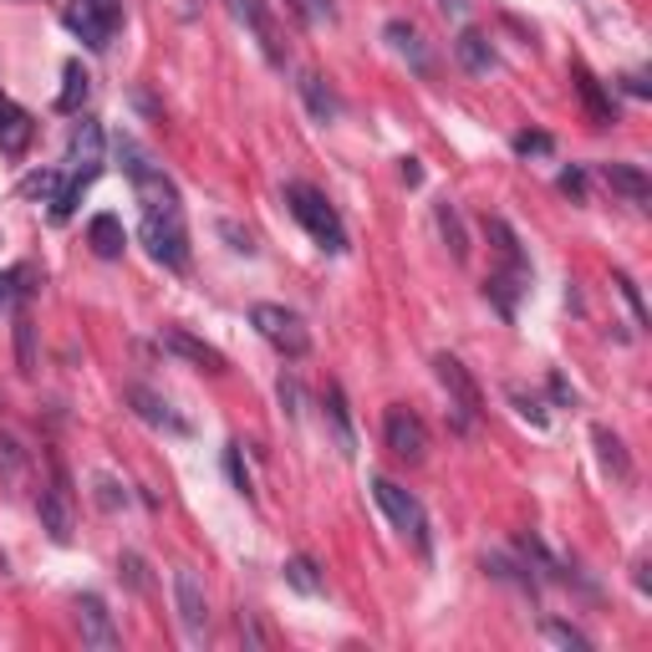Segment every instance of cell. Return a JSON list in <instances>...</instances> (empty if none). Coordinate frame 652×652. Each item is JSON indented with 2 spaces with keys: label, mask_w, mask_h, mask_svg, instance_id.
Wrapping results in <instances>:
<instances>
[{
  "label": "cell",
  "mask_w": 652,
  "mask_h": 652,
  "mask_svg": "<svg viewBox=\"0 0 652 652\" xmlns=\"http://www.w3.org/2000/svg\"><path fill=\"white\" fill-rule=\"evenodd\" d=\"M286 205H290V215L302 219V230L312 235V240L322 245L326 255H342V250H347V230H342L337 209L326 205L322 189H312V184H286Z\"/></svg>",
  "instance_id": "1"
},
{
  "label": "cell",
  "mask_w": 652,
  "mask_h": 652,
  "mask_svg": "<svg viewBox=\"0 0 652 652\" xmlns=\"http://www.w3.org/2000/svg\"><path fill=\"white\" fill-rule=\"evenodd\" d=\"M373 495H377V505H383V515L393 520V531L408 535L418 551H428V515H423L418 500H413L398 480H387V474H377L373 480Z\"/></svg>",
  "instance_id": "2"
},
{
  "label": "cell",
  "mask_w": 652,
  "mask_h": 652,
  "mask_svg": "<svg viewBox=\"0 0 652 652\" xmlns=\"http://www.w3.org/2000/svg\"><path fill=\"white\" fill-rule=\"evenodd\" d=\"M118 21H122L118 0H72V6L61 11V26H67V31H77V37H82L92 51L108 47L112 31H118Z\"/></svg>",
  "instance_id": "3"
},
{
  "label": "cell",
  "mask_w": 652,
  "mask_h": 652,
  "mask_svg": "<svg viewBox=\"0 0 652 652\" xmlns=\"http://www.w3.org/2000/svg\"><path fill=\"white\" fill-rule=\"evenodd\" d=\"M144 245L158 266L184 270L189 266V235H184V215H144Z\"/></svg>",
  "instance_id": "4"
},
{
  "label": "cell",
  "mask_w": 652,
  "mask_h": 652,
  "mask_svg": "<svg viewBox=\"0 0 652 652\" xmlns=\"http://www.w3.org/2000/svg\"><path fill=\"white\" fill-rule=\"evenodd\" d=\"M250 326H255V332H260V337H266L276 352H286V357H306V347H312V337H306L302 316L286 312V306H255V312H250Z\"/></svg>",
  "instance_id": "5"
},
{
  "label": "cell",
  "mask_w": 652,
  "mask_h": 652,
  "mask_svg": "<svg viewBox=\"0 0 652 652\" xmlns=\"http://www.w3.org/2000/svg\"><path fill=\"white\" fill-rule=\"evenodd\" d=\"M434 373H438V383H444L448 403L460 408V423L470 428V423L484 413V398H480V387H474L470 367H464L460 357H448V352H438V357H434Z\"/></svg>",
  "instance_id": "6"
},
{
  "label": "cell",
  "mask_w": 652,
  "mask_h": 652,
  "mask_svg": "<svg viewBox=\"0 0 652 652\" xmlns=\"http://www.w3.org/2000/svg\"><path fill=\"white\" fill-rule=\"evenodd\" d=\"M41 531H47L57 545H67V541H72V531H77L72 484H67V474H61V470H51V484L41 490Z\"/></svg>",
  "instance_id": "7"
},
{
  "label": "cell",
  "mask_w": 652,
  "mask_h": 652,
  "mask_svg": "<svg viewBox=\"0 0 652 652\" xmlns=\"http://www.w3.org/2000/svg\"><path fill=\"white\" fill-rule=\"evenodd\" d=\"M383 434H387V448H393V460H408V464H423V454H428V428H423V418L413 408H387L383 418Z\"/></svg>",
  "instance_id": "8"
},
{
  "label": "cell",
  "mask_w": 652,
  "mask_h": 652,
  "mask_svg": "<svg viewBox=\"0 0 652 652\" xmlns=\"http://www.w3.org/2000/svg\"><path fill=\"white\" fill-rule=\"evenodd\" d=\"M174 596H179L184 632L199 642L205 638V628H209V606H205V586H199V576H194V571H174Z\"/></svg>",
  "instance_id": "9"
},
{
  "label": "cell",
  "mask_w": 652,
  "mask_h": 652,
  "mask_svg": "<svg viewBox=\"0 0 652 652\" xmlns=\"http://www.w3.org/2000/svg\"><path fill=\"white\" fill-rule=\"evenodd\" d=\"M77 628H82L87 648H102V652L118 648V628H112L108 606L97 602V596H77Z\"/></svg>",
  "instance_id": "10"
},
{
  "label": "cell",
  "mask_w": 652,
  "mask_h": 652,
  "mask_svg": "<svg viewBox=\"0 0 652 652\" xmlns=\"http://www.w3.org/2000/svg\"><path fill=\"white\" fill-rule=\"evenodd\" d=\"M164 347L174 352V357H184V363H194V367H205V373H225V352H215L209 342H199V337H189L184 326H164Z\"/></svg>",
  "instance_id": "11"
},
{
  "label": "cell",
  "mask_w": 652,
  "mask_h": 652,
  "mask_svg": "<svg viewBox=\"0 0 652 652\" xmlns=\"http://www.w3.org/2000/svg\"><path fill=\"white\" fill-rule=\"evenodd\" d=\"M67 164H77V174H97L102 169V128L92 118H82L67 138Z\"/></svg>",
  "instance_id": "12"
},
{
  "label": "cell",
  "mask_w": 652,
  "mask_h": 652,
  "mask_svg": "<svg viewBox=\"0 0 652 652\" xmlns=\"http://www.w3.org/2000/svg\"><path fill=\"white\" fill-rule=\"evenodd\" d=\"M128 403H134V413H138V418H144V423H154V428H164V434H179V438L189 434V423H184L179 413L169 408V403L158 398V393H148V387H128Z\"/></svg>",
  "instance_id": "13"
},
{
  "label": "cell",
  "mask_w": 652,
  "mask_h": 652,
  "mask_svg": "<svg viewBox=\"0 0 652 652\" xmlns=\"http://www.w3.org/2000/svg\"><path fill=\"white\" fill-rule=\"evenodd\" d=\"M383 37L393 41V51H398L403 61H408L413 72H423V77L434 72V57H428V47H423V37H418V31H413L408 21H387V31H383Z\"/></svg>",
  "instance_id": "14"
},
{
  "label": "cell",
  "mask_w": 652,
  "mask_h": 652,
  "mask_svg": "<svg viewBox=\"0 0 652 652\" xmlns=\"http://www.w3.org/2000/svg\"><path fill=\"white\" fill-rule=\"evenodd\" d=\"M37 286H41L37 266H16V270H6V276H0V312H11V306L31 302V296H37Z\"/></svg>",
  "instance_id": "15"
},
{
  "label": "cell",
  "mask_w": 652,
  "mask_h": 652,
  "mask_svg": "<svg viewBox=\"0 0 652 652\" xmlns=\"http://www.w3.org/2000/svg\"><path fill=\"white\" fill-rule=\"evenodd\" d=\"M87 240H92V250L102 255V260H118L122 245H128V235H122V219L118 215H97L92 225H87Z\"/></svg>",
  "instance_id": "16"
},
{
  "label": "cell",
  "mask_w": 652,
  "mask_h": 652,
  "mask_svg": "<svg viewBox=\"0 0 652 652\" xmlns=\"http://www.w3.org/2000/svg\"><path fill=\"white\" fill-rule=\"evenodd\" d=\"M26 144H31V118H26L16 102L0 97V148H6V154H21Z\"/></svg>",
  "instance_id": "17"
},
{
  "label": "cell",
  "mask_w": 652,
  "mask_h": 652,
  "mask_svg": "<svg viewBox=\"0 0 652 652\" xmlns=\"http://www.w3.org/2000/svg\"><path fill=\"white\" fill-rule=\"evenodd\" d=\"M302 97H306V108H312L316 122H332V118L342 112V108H337V97H332V87H326L316 72H302Z\"/></svg>",
  "instance_id": "18"
},
{
  "label": "cell",
  "mask_w": 652,
  "mask_h": 652,
  "mask_svg": "<svg viewBox=\"0 0 652 652\" xmlns=\"http://www.w3.org/2000/svg\"><path fill=\"white\" fill-rule=\"evenodd\" d=\"M230 11L240 16L245 26H250L255 37L266 41V51H270V57H280V47H276V31H270V16H266V6H260V0H230Z\"/></svg>",
  "instance_id": "19"
},
{
  "label": "cell",
  "mask_w": 652,
  "mask_h": 652,
  "mask_svg": "<svg viewBox=\"0 0 652 652\" xmlns=\"http://www.w3.org/2000/svg\"><path fill=\"white\" fill-rule=\"evenodd\" d=\"M602 179L612 184V189H622L628 199H638V205H642V199L652 194L648 174H642V169H628V164H602Z\"/></svg>",
  "instance_id": "20"
},
{
  "label": "cell",
  "mask_w": 652,
  "mask_h": 652,
  "mask_svg": "<svg viewBox=\"0 0 652 652\" xmlns=\"http://www.w3.org/2000/svg\"><path fill=\"white\" fill-rule=\"evenodd\" d=\"M61 82H67V87H61L57 108H61V112H77V108L87 102V82H92V77L82 72V61H67V72H61Z\"/></svg>",
  "instance_id": "21"
},
{
  "label": "cell",
  "mask_w": 652,
  "mask_h": 652,
  "mask_svg": "<svg viewBox=\"0 0 652 652\" xmlns=\"http://www.w3.org/2000/svg\"><path fill=\"white\" fill-rule=\"evenodd\" d=\"M576 87H581V97H586V108H592V122H596V128H606V122H616L612 102H606V97H602V87H596V77L586 72V67H576Z\"/></svg>",
  "instance_id": "22"
},
{
  "label": "cell",
  "mask_w": 652,
  "mask_h": 652,
  "mask_svg": "<svg viewBox=\"0 0 652 652\" xmlns=\"http://www.w3.org/2000/svg\"><path fill=\"white\" fill-rule=\"evenodd\" d=\"M520 280H525V270H515V266H510V276H490V286H484V296H490V302H495L505 316H515V296H520V290H525V286H520Z\"/></svg>",
  "instance_id": "23"
},
{
  "label": "cell",
  "mask_w": 652,
  "mask_h": 652,
  "mask_svg": "<svg viewBox=\"0 0 652 652\" xmlns=\"http://www.w3.org/2000/svg\"><path fill=\"white\" fill-rule=\"evenodd\" d=\"M460 61L470 67V72H490V67H495V51H490V41H484L480 31H464L460 37Z\"/></svg>",
  "instance_id": "24"
},
{
  "label": "cell",
  "mask_w": 652,
  "mask_h": 652,
  "mask_svg": "<svg viewBox=\"0 0 652 652\" xmlns=\"http://www.w3.org/2000/svg\"><path fill=\"white\" fill-rule=\"evenodd\" d=\"M61 174L57 169H37V174H26V184H21V194H31V199H41V205H57L61 199Z\"/></svg>",
  "instance_id": "25"
},
{
  "label": "cell",
  "mask_w": 652,
  "mask_h": 652,
  "mask_svg": "<svg viewBox=\"0 0 652 652\" xmlns=\"http://www.w3.org/2000/svg\"><path fill=\"white\" fill-rule=\"evenodd\" d=\"M286 581H290V586H296L302 596H322V592H326L322 576H316V566H312L306 556H290V561H286Z\"/></svg>",
  "instance_id": "26"
},
{
  "label": "cell",
  "mask_w": 652,
  "mask_h": 652,
  "mask_svg": "<svg viewBox=\"0 0 652 652\" xmlns=\"http://www.w3.org/2000/svg\"><path fill=\"white\" fill-rule=\"evenodd\" d=\"M596 448H602V464H606V470H612L616 474V480H628V474H632V464H628V454H622V438H616V434H606V428H596Z\"/></svg>",
  "instance_id": "27"
},
{
  "label": "cell",
  "mask_w": 652,
  "mask_h": 652,
  "mask_svg": "<svg viewBox=\"0 0 652 652\" xmlns=\"http://www.w3.org/2000/svg\"><path fill=\"white\" fill-rule=\"evenodd\" d=\"M326 418H332V428H337V448H342V454H352V444H357V438H352V428H347V408H342L337 387L326 393Z\"/></svg>",
  "instance_id": "28"
},
{
  "label": "cell",
  "mask_w": 652,
  "mask_h": 652,
  "mask_svg": "<svg viewBox=\"0 0 652 652\" xmlns=\"http://www.w3.org/2000/svg\"><path fill=\"white\" fill-rule=\"evenodd\" d=\"M0 474H6V484H21V474H26V454L11 434H0Z\"/></svg>",
  "instance_id": "29"
},
{
  "label": "cell",
  "mask_w": 652,
  "mask_h": 652,
  "mask_svg": "<svg viewBox=\"0 0 652 652\" xmlns=\"http://www.w3.org/2000/svg\"><path fill=\"white\" fill-rule=\"evenodd\" d=\"M438 230H444V240L454 245V260H464V255H470V245H464V230H460V215H454L448 205H438Z\"/></svg>",
  "instance_id": "30"
},
{
  "label": "cell",
  "mask_w": 652,
  "mask_h": 652,
  "mask_svg": "<svg viewBox=\"0 0 652 652\" xmlns=\"http://www.w3.org/2000/svg\"><path fill=\"white\" fill-rule=\"evenodd\" d=\"M541 632H545V638H551V642H561V648H576V652H586V648H592V642L581 638L576 628H566V622H545Z\"/></svg>",
  "instance_id": "31"
},
{
  "label": "cell",
  "mask_w": 652,
  "mask_h": 652,
  "mask_svg": "<svg viewBox=\"0 0 652 652\" xmlns=\"http://www.w3.org/2000/svg\"><path fill=\"white\" fill-rule=\"evenodd\" d=\"M616 290L628 296V306H632V316H638V326H648V306H642V296H638V286H632V276H622V270H616Z\"/></svg>",
  "instance_id": "32"
},
{
  "label": "cell",
  "mask_w": 652,
  "mask_h": 652,
  "mask_svg": "<svg viewBox=\"0 0 652 652\" xmlns=\"http://www.w3.org/2000/svg\"><path fill=\"white\" fill-rule=\"evenodd\" d=\"M118 571L128 576V586H134V592H148V576H144V561H138V556H122Z\"/></svg>",
  "instance_id": "33"
},
{
  "label": "cell",
  "mask_w": 652,
  "mask_h": 652,
  "mask_svg": "<svg viewBox=\"0 0 652 652\" xmlns=\"http://www.w3.org/2000/svg\"><path fill=\"white\" fill-rule=\"evenodd\" d=\"M510 398H515L520 418H531L535 428H545V413H541V403H535V398H525V393H520V387H515V393H510Z\"/></svg>",
  "instance_id": "34"
},
{
  "label": "cell",
  "mask_w": 652,
  "mask_h": 652,
  "mask_svg": "<svg viewBox=\"0 0 652 652\" xmlns=\"http://www.w3.org/2000/svg\"><path fill=\"white\" fill-rule=\"evenodd\" d=\"M515 154H525V158H531V154H551V138H545V134H520L515 138Z\"/></svg>",
  "instance_id": "35"
},
{
  "label": "cell",
  "mask_w": 652,
  "mask_h": 652,
  "mask_svg": "<svg viewBox=\"0 0 652 652\" xmlns=\"http://www.w3.org/2000/svg\"><path fill=\"white\" fill-rule=\"evenodd\" d=\"M97 500H102V510H118L128 495H122V490H118L112 480H97Z\"/></svg>",
  "instance_id": "36"
},
{
  "label": "cell",
  "mask_w": 652,
  "mask_h": 652,
  "mask_svg": "<svg viewBox=\"0 0 652 652\" xmlns=\"http://www.w3.org/2000/svg\"><path fill=\"white\" fill-rule=\"evenodd\" d=\"M561 189H566V194H576V199H586V174H581V169L561 174Z\"/></svg>",
  "instance_id": "37"
},
{
  "label": "cell",
  "mask_w": 652,
  "mask_h": 652,
  "mask_svg": "<svg viewBox=\"0 0 652 652\" xmlns=\"http://www.w3.org/2000/svg\"><path fill=\"white\" fill-rule=\"evenodd\" d=\"M219 235H225V240H235V250L255 255V240H250V235H240V230H235V225H219Z\"/></svg>",
  "instance_id": "38"
},
{
  "label": "cell",
  "mask_w": 652,
  "mask_h": 652,
  "mask_svg": "<svg viewBox=\"0 0 652 652\" xmlns=\"http://www.w3.org/2000/svg\"><path fill=\"white\" fill-rule=\"evenodd\" d=\"M16 332H21V367L31 373V322L21 316V322H16Z\"/></svg>",
  "instance_id": "39"
},
{
  "label": "cell",
  "mask_w": 652,
  "mask_h": 652,
  "mask_svg": "<svg viewBox=\"0 0 652 652\" xmlns=\"http://www.w3.org/2000/svg\"><path fill=\"white\" fill-rule=\"evenodd\" d=\"M306 11H312V21H332L337 6H332V0H306Z\"/></svg>",
  "instance_id": "40"
},
{
  "label": "cell",
  "mask_w": 652,
  "mask_h": 652,
  "mask_svg": "<svg viewBox=\"0 0 652 652\" xmlns=\"http://www.w3.org/2000/svg\"><path fill=\"white\" fill-rule=\"evenodd\" d=\"M240 638H250V642H266V632L255 628V616H250V612H240Z\"/></svg>",
  "instance_id": "41"
},
{
  "label": "cell",
  "mask_w": 652,
  "mask_h": 652,
  "mask_svg": "<svg viewBox=\"0 0 652 652\" xmlns=\"http://www.w3.org/2000/svg\"><path fill=\"white\" fill-rule=\"evenodd\" d=\"M403 179H408V184H418V179H423V169H418V158H403Z\"/></svg>",
  "instance_id": "42"
},
{
  "label": "cell",
  "mask_w": 652,
  "mask_h": 652,
  "mask_svg": "<svg viewBox=\"0 0 652 652\" xmlns=\"http://www.w3.org/2000/svg\"><path fill=\"white\" fill-rule=\"evenodd\" d=\"M438 6H444L448 16H460V11H464V0H438Z\"/></svg>",
  "instance_id": "43"
},
{
  "label": "cell",
  "mask_w": 652,
  "mask_h": 652,
  "mask_svg": "<svg viewBox=\"0 0 652 652\" xmlns=\"http://www.w3.org/2000/svg\"><path fill=\"white\" fill-rule=\"evenodd\" d=\"M0 571H6V551H0Z\"/></svg>",
  "instance_id": "44"
}]
</instances>
